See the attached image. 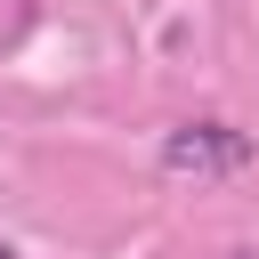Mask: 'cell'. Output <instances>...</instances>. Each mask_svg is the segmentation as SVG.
I'll list each match as a JSON object with an SVG mask.
<instances>
[{
    "label": "cell",
    "mask_w": 259,
    "mask_h": 259,
    "mask_svg": "<svg viewBox=\"0 0 259 259\" xmlns=\"http://www.w3.org/2000/svg\"><path fill=\"white\" fill-rule=\"evenodd\" d=\"M162 170L170 178H235V170H251V130L178 121V130H162Z\"/></svg>",
    "instance_id": "cell-1"
},
{
    "label": "cell",
    "mask_w": 259,
    "mask_h": 259,
    "mask_svg": "<svg viewBox=\"0 0 259 259\" xmlns=\"http://www.w3.org/2000/svg\"><path fill=\"white\" fill-rule=\"evenodd\" d=\"M0 259H16V243H8V235H0Z\"/></svg>",
    "instance_id": "cell-2"
}]
</instances>
